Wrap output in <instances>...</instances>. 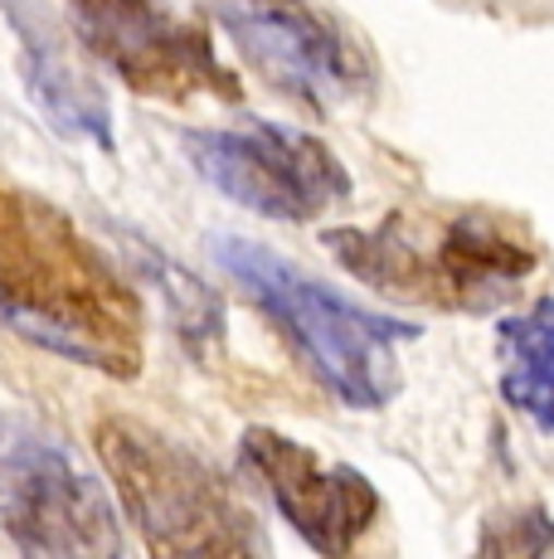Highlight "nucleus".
I'll return each instance as SVG.
<instances>
[{"label": "nucleus", "instance_id": "0eeeda50", "mask_svg": "<svg viewBox=\"0 0 554 559\" xmlns=\"http://www.w3.org/2000/svg\"><path fill=\"white\" fill-rule=\"evenodd\" d=\"M205 5L253 63V73L287 98L332 107L365 88L370 73L360 49L312 0H205Z\"/></svg>", "mask_w": 554, "mask_h": 559}, {"label": "nucleus", "instance_id": "1a4fd4ad", "mask_svg": "<svg viewBox=\"0 0 554 559\" xmlns=\"http://www.w3.org/2000/svg\"><path fill=\"white\" fill-rule=\"evenodd\" d=\"M243 462L263 481L282 521L316 555H350L380 521V491L346 462L316 457L306 443L273 428L243 433Z\"/></svg>", "mask_w": 554, "mask_h": 559}, {"label": "nucleus", "instance_id": "39448f33", "mask_svg": "<svg viewBox=\"0 0 554 559\" xmlns=\"http://www.w3.org/2000/svg\"><path fill=\"white\" fill-rule=\"evenodd\" d=\"M185 156L205 186L263 219L302 224L350 195V176L332 146L277 122L195 127L185 132Z\"/></svg>", "mask_w": 554, "mask_h": 559}, {"label": "nucleus", "instance_id": "9b49d317", "mask_svg": "<svg viewBox=\"0 0 554 559\" xmlns=\"http://www.w3.org/2000/svg\"><path fill=\"white\" fill-rule=\"evenodd\" d=\"M501 394L520 418L554 438V297L530 302L496 331Z\"/></svg>", "mask_w": 554, "mask_h": 559}, {"label": "nucleus", "instance_id": "f03ea898", "mask_svg": "<svg viewBox=\"0 0 554 559\" xmlns=\"http://www.w3.org/2000/svg\"><path fill=\"white\" fill-rule=\"evenodd\" d=\"M209 258L224 267V277L243 287V297L263 317L277 321L297 356L346 408H385L399 394V346L419 336V326L350 302L336 287L316 283L312 273L239 234H215Z\"/></svg>", "mask_w": 554, "mask_h": 559}, {"label": "nucleus", "instance_id": "f257e3e1", "mask_svg": "<svg viewBox=\"0 0 554 559\" xmlns=\"http://www.w3.org/2000/svg\"><path fill=\"white\" fill-rule=\"evenodd\" d=\"M0 321L39 350L136 380L142 297L79 224L35 190L0 180Z\"/></svg>", "mask_w": 554, "mask_h": 559}, {"label": "nucleus", "instance_id": "7ed1b4c3", "mask_svg": "<svg viewBox=\"0 0 554 559\" xmlns=\"http://www.w3.org/2000/svg\"><path fill=\"white\" fill-rule=\"evenodd\" d=\"M326 249L380 293L453 311L496 307L540 267L535 234L496 210H457L429 239H419L409 210H394L375 229H332Z\"/></svg>", "mask_w": 554, "mask_h": 559}, {"label": "nucleus", "instance_id": "20e7f679", "mask_svg": "<svg viewBox=\"0 0 554 559\" xmlns=\"http://www.w3.org/2000/svg\"><path fill=\"white\" fill-rule=\"evenodd\" d=\"M93 448L103 457L122 511L136 521L152 555H253L268 550L253 511L233 487L195 457L170 443L152 424L108 414L93 424Z\"/></svg>", "mask_w": 554, "mask_h": 559}, {"label": "nucleus", "instance_id": "6e6552de", "mask_svg": "<svg viewBox=\"0 0 554 559\" xmlns=\"http://www.w3.org/2000/svg\"><path fill=\"white\" fill-rule=\"evenodd\" d=\"M0 531L25 555H122L112 501L55 443L0 453Z\"/></svg>", "mask_w": 554, "mask_h": 559}, {"label": "nucleus", "instance_id": "f8f14e48", "mask_svg": "<svg viewBox=\"0 0 554 559\" xmlns=\"http://www.w3.org/2000/svg\"><path fill=\"white\" fill-rule=\"evenodd\" d=\"M146 267H152V277L161 283L190 350H200V336H219L224 311H219V297H209V287H200L185 267H170L166 258H156V253H146Z\"/></svg>", "mask_w": 554, "mask_h": 559}, {"label": "nucleus", "instance_id": "ddd939ff", "mask_svg": "<svg viewBox=\"0 0 554 559\" xmlns=\"http://www.w3.org/2000/svg\"><path fill=\"white\" fill-rule=\"evenodd\" d=\"M482 550L486 555H550L554 550V515L540 507L496 515L482 531Z\"/></svg>", "mask_w": 554, "mask_h": 559}, {"label": "nucleus", "instance_id": "423d86ee", "mask_svg": "<svg viewBox=\"0 0 554 559\" xmlns=\"http://www.w3.org/2000/svg\"><path fill=\"white\" fill-rule=\"evenodd\" d=\"M69 15L83 49L108 63L136 98H243L239 73L224 69L209 29L195 20H176L161 0H69Z\"/></svg>", "mask_w": 554, "mask_h": 559}, {"label": "nucleus", "instance_id": "9d476101", "mask_svg": "<svg viewBox=\"0 0 554 559\" xmlns=\"http://www.w3.org/2000/svg\"><path fill=\"white\" fill-rule=\"evenodd\" d=\"M10 25L20 35V69H25L29 98L39 103V112L63 136H83V142H98L103 152H112V107L98 83L69 59V49L59 45L45 20H35L29 10L15 5Z\"/></svg>", "mask_w": 554, "mask_h": 559}, {"label": "nucleus", "instance_id": "4468645a", "mask_svg": "<svg viewBox=\"0 0 554 559\" xmlns=\"http://www.w3.org/2000/svg\"><path fill=\"white\" fill-rule=\"evenodd\" d=\"M0 438H5V424H0Z\"/></svg>", "mask_w": 554, "mask_h": 559}]
</instances>
